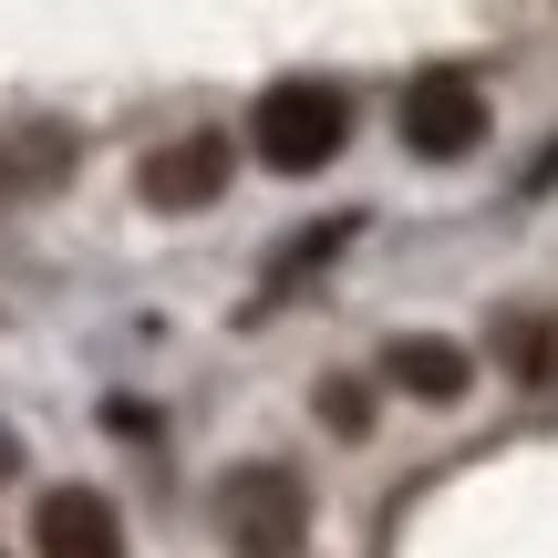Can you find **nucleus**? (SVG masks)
<instances>
[{
    "label": "nucleus",
    "mask_w": 558,
    "mask_h": 558,
    "mask_svg": "<svg viewBox=\"0 0 558 558\" xmlns=\"http://www.w3.org/2000/svg\"><path fill=\"white\" fill-rule=\"evenodd\" d=\"M341 135H352V104L331 83H269L259 114H248V145H259L269 177H320L341 156Z\"/></svg>",
    "instance_id": "f257e3e1"
},
{
    "label": "nucleus",
    "mask_w": 558,
    "mask_h": 558,
    "mask_svg": "<svg viewBox=\"0 0 558 558\" xmlns=\"http://www.w3.org/2000/svg\"><path fill=\"white\" fill-rule=\"evenodd\" d=\"M218 527L239 558H300L311 548V486H300V465H239L218 497Z\"/></svg>",
    "instance_id": "f03ea898"
},
{
    "label": "nucleus",
    "mask_w": 558,
    "mask_h": 558,
    "mask_svg": "<svg viewBox=\"0 0 558 558\" xmlns=\"http://www.w3.org/2000/svg\"><path fill=\"white\" fill-rule=\"evenodd\" d=\"M403 145H414L424 166H456L486 145V83L456 73V62H435V73L403 83Z\"/></svg>",
    "instance_id": "7ed1b4c3"
},
{
    "label": "nucleus",
    "mask_w": 558,
    "mask_h": 558,
    "mask_svg": "<svg viewBox=\"0 0 558 558\" xmlns=\"http://www.w3.org/2000/svg\"><path fill=\"white\" fill-rule=\"evenodd\" d=\"M228 135H166L156 156L135 166V197L156 207V218H197V207H218V186H228Z\"/></svg>",
    "instance_id": "20e7f679"
},
{
    "label": "nucleus",
    "mask_w": 558,
    "mask_h": 558,
    "mask_svg": "<svg viewBox=\"0 0 558 558\" xmlns=\"http://www.w3.org/2000/svg\"><path fill=\"white\" fill-rule=\"evenodd\" d=\"M32 548L41 558H124V518L94 486H52V497L32 507Z\"/></svg>",
    "instance_id": "39448f33"
},
{
    "label": "nucleus",
    "mask_w": 558,
    "mask_h": 558,
    "mask_svg": "<svg viewBox=\"0 0 558 558\" xmlns=\"http://www.w3.org/2000/svg\"><path fill=\"white\" fill-rule=\"evenodd\" d=\"M383 373H393V383H403L414 403H456L465 383H476V362H465L456 341H435V331H403L393 352H383Z\"/></svg>",
    "instance_id": "423d86ee"
},
{
    "label": "nucleus",
    "mask_w": 558,
    "mask_h": 558,
    "mask_svg": "<svg viewBox=\"0 0 558 558\" xmlns=\"http://www.w3.org/2000/svg\"><path fill=\"white\" fill-rule=\"evenodd\" d=\"M73 166V135H52V124H32V135L0 156V186H41V177H62Z\"/></svg>",
    "instance_id": "0eeeda50"
},
{
    "label": "nucleus",
    "mask_w": 558,
    "mask_h": 558,
    "mask_svg": "<svg viewBox=\"0 0 558 558\" xmlns=\"http://www.w3.org/2000/svg\"><path fill=\"white\" fill-rule=\"evenodd\" d=\"M320 414H331V435H373V393H362V383H331Z\"/></svg>",
    "instance_id": "6e6552de"
},
{
    "label": "nucleus",
    "mask_w": 558,
    "mask_h": 558,
    "mask_svg": "<svg viewBox=\"0 0 558 558\" xmlns=\"http://www.w3.org/2000/svg\"><path fill=\"white\" fill-rule=\"evenodd\" d=\"M0 476H21V435H11V424H0Z\"/></svg>",
    "instance_id": "1a4fd4ad"
}]
</instances>
